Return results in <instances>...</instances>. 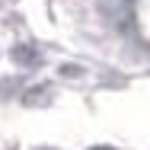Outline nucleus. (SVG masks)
<instances>
[{"label":"nucleus","mask_w":150,"mask_h":150,"mask_svg":"<svg viewBox=\"0 0 150 150\" xmlns=\"http://www.w3.org/2000/svg\"><path fill=\"white\" fill-rule=\"evenodd\" d=\"M38 102H48V86H42L35 93H26V105H38Z\"/></svg>","instance_id":"f257e3e1"},{"label":"nucleus","mask_w":150,"mask_h":150,"mask_svg":"<svg viewBox=\"0 0 150 150\" xmlns=\"http://www.w3.org/2000/svg\"><path fill=\"white\" fill-rule=\"evenodd\" d=\"M13 58L19 61V64H32V48H23V45L13 48Z\"/></svg>","instance_id":"f03ea898"}]
</instances>
